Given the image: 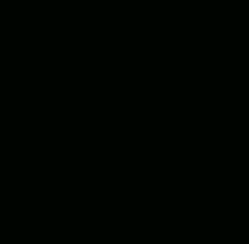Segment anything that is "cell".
<instances>
[]
</instances>
